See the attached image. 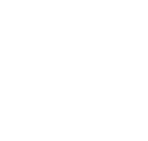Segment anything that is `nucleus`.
Masks as SVG:
<instances>
[]
</instances>
